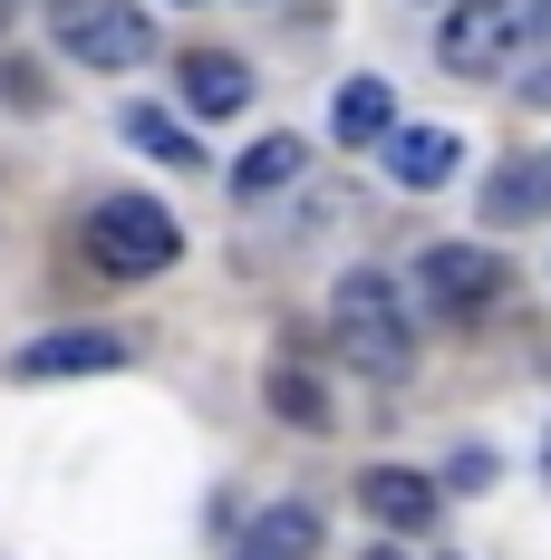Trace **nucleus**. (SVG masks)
Listing matches in <instances>:
<instances>
[{"label": "nucleus", "instance_id": "15", "mask_svg": "<svg viewBox=\"0 0 551 560\" xmlns=\"http://www.w3.org/2000/svg\"><path fill=\"white\" fill-rule=\"evenodd\" d=\"M272 416H280V425H310V435H320V425H330V396H320V377L280 358V368H272Z\"/></svg>", "mask_w": 551, "mask_h": 560}, {"label": "nucleus", "instance_id": "7", "mask_svg": "<svg viewBox=\"0 0 551 560\" xmlns=\"http://www.w3.org/2000/svg\"><path fill=\"white\" fill-rule=\"evenodd\" d=\"M358 503H368V522H387V532H426L445 503V483H426L416 464H368L358 474Z\"/></svg>", "mask_w": 551, "mask_h": 560}, {"label": "nucleus", "instance_id": "8", "mask_svg": "<svg viewBox=\"0 0 551 560\" xmlns=\"http://www.w3.org/2000/svg\"><path fill=\"white\" fill-rule=\"evenodd\" d=\"M455 165H464V145H455L445 126H387V174H397L406 194H436V184H455Z\"/></svg>", "mask_w": 551, "mask_h": 560}, {"label": "nucleus", "instance_id": "9", "mask_svg": "<svg viewBox=\"0 0 551 560\" xmlns=\"http://www.w3.org/2000/svg\"><path fill=\"white\" fill-rule=\"evenodd\" d=\"M532 213H551V155H513V165H494V184H484V223L513 232V223H532Z\"/></svg>", "mask_w": 551, "mask_h": 560}, {"label": "nucleus", "instance_id": "17", "mask_svg": "<svg viewBox=\"0 0 551 560\" xmlns=\"http://www.w3.org/2000/svg\"><path fill=\"white\" fill-rule=\"evenodd\" d=\"M523 97H532V107H551V58L532 68V78H523Z\"/></svg>", "mask_w": 551, "mask_h": 560}, {"label": "nucleus", "instance_id": "3", "mask_svg": "<svg viewBox=\"0 0 551 560\" xmlns=\"http://www.w3.org/2000/svg\"><path fill=\"white\" fill-rule=\"evenodd\" d=\"M88 252H97V271L146 280V271H165L174 252H184V223H174L156 194H107V203L88 213Z\"/></svg>", "mask_w": 551, "mask_h": 560}, {"label": "nucleus", "instance_id": "12", "mask_svg": "<svg viewBox=\"0 0 551 560\" xmlns=\"http://www.w3.org/2000/svg\"><path fill=\"white\" fill-rule=\"evenodd\" d=\"M320 551V503H272L242 532V560H310Z\"/></svg>", "mask_w": 551, "mask_h": 560}, {"label": "nucleus", "instance_id": "1", "mask_svg": "<svg viewBox=\"0 0 551 560\" xmlns=\"http://www.w3.org/2000/svg\"><path fill=\"white\" fill-rule=\"evenodd\" d=\"M330 329H338V358H348L358 377H378V387H397V377L416 368V329H406L397 280H387L378 261H358V271L330 290Z\"/></svg>", "mask_w": 551, "mask_h": 560}, {"label": "nucleus", "instance_id": "4", "mask_svg": "<svg viewBox=\"0 0 551 560\" xmlns=\"http://www.w3.org/2000/svg\"><path fill=\"white\" fill-rule=\"evenodd\" d=\"M49 30L78 68H146L156 58V20L136 0H49Z\"/></svg>", "mask_w": 551, "mask_h": 560}, {"label": "nucleus", "instance_id": "13", "mask_svg": "<svg viewBox=\"0 0 551 560\" xmlns=\"http://www.w3.org/2000/svg\"><path fill=\"white\" fill-rule=\"evenodd\" d=\"M290 174H310V145H300V136H262V145L232 165V194H280Z\"/></svg>", "mask_w": 551, "mask_h": 560}, {"label": "nucleus", "instance_id": "5", "mask_svg": "<svg viewBox=\"0 0 551 560\" xmlns=\"http://www.w3.org/2000/svg\"><path fill=\"white\" fill-rule=\"evenodd\" d=\"M503 290H513V271H503V252H484V242H436L416 261V300L436 319H484Z\"/></svg>", "mask_w": 551, "mask_h": 560}, {"label": "nucleus", "instance_id": "19", "mask_svg": "<svg viewBox=\"0 0 551 560\" xmlns=\"http://www.w3.org/2000/svg\"><path fill=\"white\" fill-rule=\"evenodd\" d=\"M542 474H551V435H542Z\"/></svg>", "mask_w": 551, "mask_h": 560}, {"label": "nucleus", "instance_id": "18", "mask_svg": "<svg viewBox=\"0 0 551 560\" xmlns=\"http://www.w3.org/2000/svg\"><path fill=\"white\" fill-rule=\"evenodd\" d=\"M368 560H406V551H368Z\"/></svg>", "mask_w": 551, "mask_h": 560}, {"label": "nucleus", "instance_id": "6", "mask_svg": "<svg viewBox=\"0 0 551 560\" xmlns=\"http://www.w3.org/2000/svg\"><path fill=\"white\" fill-rule=\"evenodd\" d=\"M107 368H126V338H107V329H49V338L20 348L30 387H49V377H107Z\"/></svg>", "mask_w": 551, "mask_h": 560}, {"label": "nucleus", "instance_id": "11", "mask_svg": "<svg viewBox=\"0 0 551 560\" xmlns=\"http://www.w3.org/2000/svg\"><path fill=\"white\" fill-rule=\"evenodd\" d=\"M387 126H397V88L387 78H348L330 107V136L338 145H387Z\"/></svg>", "mask_w": 551, "mask_h": 560}, {"label": "nucleus", "instance_id": "16", "mask_svg": "<svg viewBox=\"0 0 551 560\" xmlns=\"http://www.w3.org/2000/svg\"><path fill=\"white\" fill-rule=\"evenodd\" d=\"M484 483H494V454H484V445H455V454H445V493H484Z\"/></svg>", "mask_w": 551, "mask_h": 560}, {"label": "nucleus", "instance_id": "2", "mask_svg": "<svg viewBox=\"0 0 551 560\" xmlns=\"http://www.w3.org/2000/svg\"><path fill=\"white\" fill-rule=\"evenodd\" d=\"M551 39V0H455L436 30V58L455 78H503L523 49Z\"/></svg>", "mask_w": 551, "mask_h": 560}, {"label": "nucleus", "instance_id": "14", "mask_svg": "<svg viewBox=\"0 0 551 560\" xmlns=\"http://www.w3.org/2000/svg\"><path fill=\"white\" fill-rule=\"evenodd\" d=\"M126 145H146L156 165H204V145H194L184 116H165V107H126Z\"/></svg>", "mask_w": 551, "mask_h": 560}, {"label": "nucleus", "instance_id": "10", "mask_svg": "<svg viewBox=\"0 0 551 560\" xmlns=\"http://www.w3.org/2000/svg\"><path fill=\"white\" fill-rule=\"evenodd\" d=\"M184 107H194V116H242V107H252V68L222 58V49H194V58H184Z\"/></svg>", "mask_w": 551, "mask_h": 560}]
</instances>
